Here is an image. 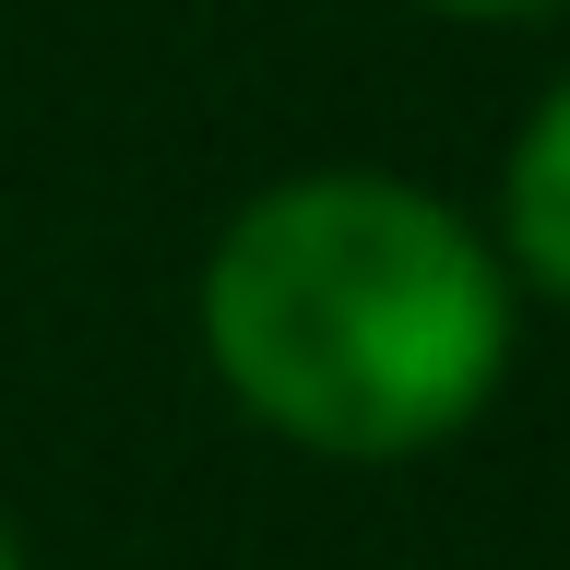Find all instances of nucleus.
Segmentation results:
<instances>
[{
  "instance_id": "obj_3",
  "label": "nucleus",
  "mask_w": 570,
  "mask_h": 570,
  "mask_svg": "<svg viewBox=\"0 0 570 570\" xmlns=\"http://www.w3.org/2000/svg\"><path fill=\"white\" fill-rule=\"evenodd\" d=\"M428 12H463V24H499V12H559V0H428Z\"/></svg>"
},
{
  "instance_id": "obj_2",
  "label": "nucleus",
  "mask_w": 570,
  "mask_h": 570,
  "mask_svg": "<svg viewBox=\"0 0 570 570\" xmlns=\"http://www.w3.org/2000/svg\"><path fill=\"white\" fill-rule=\"evenodd\" d=\"M499 262L534 297H570V83L523 119L511 167H499Z\"/></svg>"
},
{
  "instance_id": "obj_4",
  "label": "nucleus",
  "mask_w": 570,
  "mask_h": 570,
  "mask_svg": "<svg viewBox=\"0 0 570 570\" xmlns=\"http://www.w3.org/2000/svg\"><path fill=\"white\" fill-rule=\"evenodd\" d=\"M0 570H24V547H12V523H0Z\"/></svg>"
},
{
  "instance_id": "obj_1",
  "label": "nucleus",
  "mask_w": 570,
  "mask_h": 570,
  "mask_svg": "<svg viewBox=\"0 0 570 570\" xmlns=\"http://www.w3.org/2000/svg\"><path fill=\"white\" fill-rule=\"evenodd\" d=\"M203 345L249 416L321 463H404L488 416L511 368V262L440 190L309 167L226 214Z\"/></svg>"
}]
</instances>
